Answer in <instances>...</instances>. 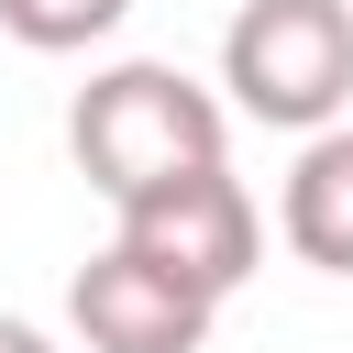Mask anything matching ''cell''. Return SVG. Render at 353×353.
Here are the masks:
<instances>
[{
	"instance_id": "52a82bcc",
	"label": "cell",
	"mask_w": 353,
	"mask_h": 353,
	"mask_svg": "<svg viewBox=\"0 0 353 353\" xmlns=\"http://www.w3.org/2000/svg\"><path fill=\"white\" fill-rule=\"evenodd\" d=\"M0 353H55V342H44L33 320H11V309H0Z\"/></svg>"
},
{
	"instance_id": "7a4b0ae2",
	"label": "cell",
	"mask_w": 353,
	"mask_h": 353,
	"mask_svg": "<svg viewBox=\"0 0 353 353\" xmlns=\"http://www.w3.org/2000/svg\"><path fill=\"white\" fill-rule=\"evenodd\" d=\"M221 88L265 132H342L353 110V0H243L221 33Z\"/></svg>"
},
{
	"instance_id": "277c9868",
	"label": "cell",
	"mask_w": 353,
	"mask_h": 353,
	"mask_svg": "<svg viewBox=\"0 0 353 353\" xmlns=\"http://www.w3.org/2000/svg\"><path fill=\"white\" fill-rule=\"evenodd\" d=\"M210 320L221 309L199 287H176L165 265H143L132 243H110L66 276V331L88 353H210Z\"/></svg>"
},
{
	"instance_id": "5b68a950",
	"label": "cell",
	"mask_w": 353,
	"mask_h": 353,
	"mask_svg": "<svg viewBox=\"0 0 353 353\" xmlns=\"http://www.w3.org/2000/svg\"><path fill=\"white\" fill-rule=\"evenodd\" d=\"M276 232H287L298 265L353 276V121L298 143V165H287V188H276Z\"/></svg>"
},
{
	"instance_id": "3957f363",
	"label": "cell",
	"mask_w": 353,
	"mask_h": 353,
	"mask_svg": "<svg viewBox=\"0 0 353 353\" xmlns=\"http://www.w3.org/2000/svg\"><path fill=\"white\" fill-rule=\"evenodd\" d=\"M121 243L221 309V298L254 276V254H265V221H254V188H243L232 165H199V176H176V188L132 199V210H121Z\"/></svg>"
},
{
	"instance_id": "8992f818",
	"label": "cell",
	"mask_w": 353,
	"mask_h": 353,
	"mask_svg": "<svg viewBox=\"0 0 353 353\" xmlns=\"http://www.w3.org/2000/svg\"><path fill=\"white\" fill-rule=\"evenodd\" d=\"M121 11H132V0H0V33L33 44V55H77V44L121 33Z\"/></svg>"
},
{
	"instance_id": "6da1fadb",
	"label": "cell",
	"mask_w": 353,
	"mask_h": 353,
	"mask_svg": "<svg viewBox=\"0 0 353 353\" xmlns=\"http://www.w3.org/2000/svg\"><path fill=\"white\" fill-rule=\"evenodd\" d=\"M221 143H232V110L165 55H121L66 99V154L110 210H132V199H154L199 165H232Z\"/></svg>"
}]
</instances>
